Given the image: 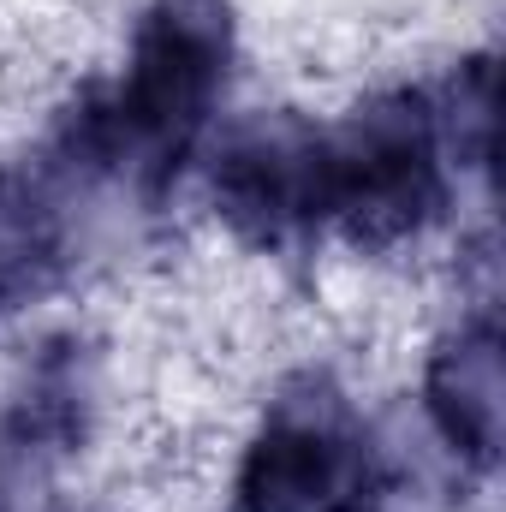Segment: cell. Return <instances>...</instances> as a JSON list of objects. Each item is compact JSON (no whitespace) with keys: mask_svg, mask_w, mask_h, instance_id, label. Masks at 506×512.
Wrapping results in <instances>:
<instances>
[{"mask_svg":"<svg viewBox=\"0 0 506 512\" xmlns=\"http://www.w3.org/2000/svg\"><path fill=\"white\" fill-rule=\"evenodd\" d=\"M60 268V215L36 179L0 167V310L36 298Z\"/></svg>","mask_w":506,"mask_h":512,"instance_id":"obj_6","label":"cell"},{"mask_svg":"<svg viewBox=\"0 0 506 512\" xmlns=\"http://www.w3.org/2000/svg\"><path fill=\"white\" fill-rule=\"evenodd\" d=\"M215 209L251 245L322 233V126L298 114H256L227 131L209 167Z\"/></svg>","mask_w":506,"mask_h":512,"instance_id":"obj_4","label":"cell"},{"mask_svg":"<svg viewBox=\"0 0 506 512\" xmlns=\"http://www.w3.org/2000/svg\"><path fill=\"white\" fill-rule=\"evenodd\" d=\"M447 120L423 90H387L322 131V227L381 251L447 209Z\"/></svg>","mask_w":506,"mask_h":512,"instance_id":"obj_2","label":"cell"},{"mask_svg":"<svg viewBox=\"0 0 506 512\" xmlns=\"http://www.w3.org/2000/svg\"><path fill=\"white\" fill-rule=\"evenodd\" d=\"M429 417L447 435V447L471 465H495L501 459V411H506V370H501V328L465 322L459 334H447L429 358Z\"/></svg>","mask_w":506,"mask_h":512,"instance_id":"obj_5","label":"cell"},{"mask_svg":"<svg viewBox=\"0 0 506 512\" xmlns=\"http://www.w3.org/2000/svg\"><path fill=\"white\" fill-rule=\"evenodd\" d=\"M381 495V453L352 399L328 376H298L245 447L233 512H376Z\"/></svg>","mask_w":506,"mask_h":512,"instance_id":"obj_3","label":"cell"},{"mask_svg":"<svg viewBox=\"0 0 506 512\" xmlns=\"http://www.w3.org/2000/svg\"><path fill=\"white\" fill-rule=\"evenodd\" d=\"M227 66V0H149L131 30L126 72L108 90L84 96L60 131L66 161L102 179H131L143 197H161L215 120Z\"/></svg>","mask_w":506,"mask_h":512,"instance_id":"obj_1","label":"cell"}]
</instances>
